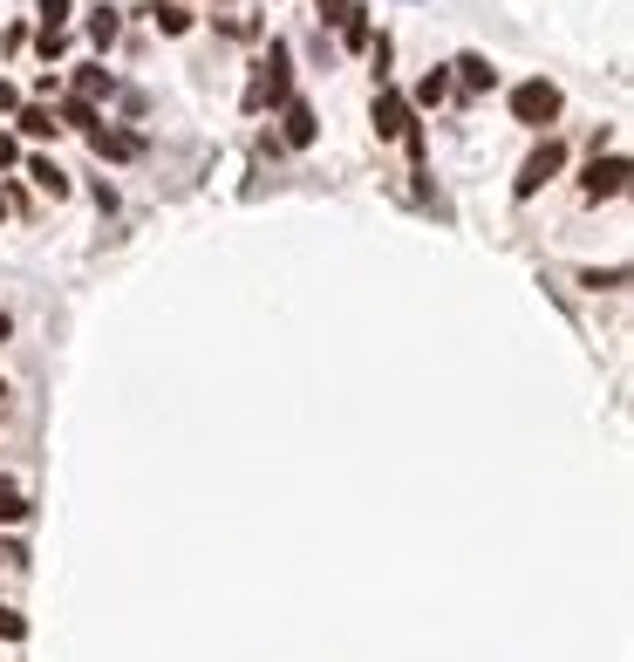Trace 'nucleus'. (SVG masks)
<instances>
[{"label": "nucleus", "instance_id": "f257e3e1", "mask_svg": "<svg viewBox=\"0 0 634 662\" xmlns=\"http://www.w3.org/2000/svg\"><path fill=\"white\" fill-rule=\"evenodd\" d=\"M287 89H294V55H287V41H273V55L260 62V76H253V89H246V110L287 103Z\"/></svg>", "mask_w": 634, "mask_h": 662}, {"label": "nucleus", "instance_id": "f03ea898", "mask_svg": "<svg viewBox=\"0 0 634 662\" xmlns=\"http://www.w3.org/2000/svg\"><path fill=\"white\" fill-rule=\"evenodd\" d=\"M512 117H519L525 130H546V123L560 117V89H553V82H546V76L519 82V89H512Z\"/></svg>", "mask_w": 634, "mask_h": 662}, {"label": "nucleus", "instance_id": "7ed1b4c3", "mask_svg": "<svg viewBox=\"0 0 634 662\" xmlns=\"http://www.w3.org/2000/svg\"><path fill=\"white\" fill-rule=\"evenodd\" d=\"M369 117H375V130H382V137H403L410 151H423V137L410 130V103H403V96H396L389 82L375 89V110H369Z\"/></svg>", "mask_w": 634, "mask_h": 662}, {"label": "nucleus", "instance_id": "20e7f679", "mask_svg": "<svg viewBox=\"0 0 634 662\" xmlns=\"http://www.w3.org/2000/svg\"><path fill=\"white\" fill-rule=\"evenodd\" d=\"M580 192L587 198H621L628 192V157H594L587 178H580Z\"/></svg>", "mask_w": 634, "mask_h": 662}, {"label": "nucleus", "instance_id": "39448f33", "mask_svg": "<svg viewBox=\"0 0 634 662\" xmlns=\"http://www.w3.org/2000/svg\"><path fill=\"white\" fill-rule=\"evenodd\" d=\"M560 164H566V151H560V144H553V137H546L539 151L525 157V171H519V185H512V192H519V198H532V192H539V185H546V178H560Z\"/></svg>", "mask_w": 634, "mask_h": 662}, {"label": "nucleus", "instance_id": "423d86ee", "mask_svg": "<svg viewBox=\"0 0 634 662\" xmlns=\"http://www.w3.org/2000/svg\"><path fill=\"white\" fill-rule=\"evenodd\" d=\"M280 137H287L294 151H307V144H314V110H307V103H287V110H280Z\"/></svg>", "mask_w": 634, "mask_h": 662}, {"label": "nucleus", "instance_id": "0eeeda50", "mask_svg": "<svg viewBox=\"0 0 634 662\" xmlns=\"http://www.w3.org/2000/svg\"><path fill=\"white\" fill-rule=\"evenodd\" d=\"M28 178H35V185H41L48 198H62V192H69V171H62L55 157H28Z\"/></svg>", "mask_w": 634, "mask_h": 662}, {"label": "nucleus", "instance_id": "6e6552de", "mask_svg": "<svg viewBox=\"0 0 634 662\" xmlns=\"http://www.w3.org/2000/svg\"><path fill=\"white\" fill-rule=\"evenodd\" d=\"M89 144H96V157H137V137H123V130H89Z\"/></svg>", "mask_w": 634, "mask_h": 662}, {"label": "nucleus", "instance_id": "1a4fd4ad", "mask_svg": "<svg viewBox=\"0 0 634 662\" xmlns=\"http://www.w3.org/2000/svg\"><path fill=\"white\" fill-rule=\"evenodd\" d=\"M150 21H157L164 35H185V28H191V7H178V0H157V7H150Z\"/></svg>", "mask_w": 634, "mask_h": 662}, {"label": "nucleus", "instance_id": "9d476101", "mask_svg": "<svg viewBox=\"0 0 634 662\" xmlns=\"http://www.w3.org/2000/svg\"><path fill=\"white\" fill-rule=\"evenodd\" d=\"M444 96H450V69H430V76L416 82V103H423V110H437Z\"/></svg>", "mask_w": 634, "mask_h": 662}, {"label": "nucleus", "instance_id": "9b49d317", "mask_svg": "<svg viewBox=\"0 0 634 662\" xmlns=\"http://www.w3.org/2000/svg\"><path fill=\"white\" fill-rule=\"evenodd\" d=\"M457 76H464V89H491V82H498V69H491L485 55H464V62H457Z\"/></svg>", "mask_w": 634, "mask_h": 662}, {"label": "nucleus", "instance_id": "f8f14e48", "mask_svg": "<svg viewBox=\"0 0 634 662\" xmlns=\"http://www.w3.org/2000/svg\"><path fill=\"white\" fill-rule=\"evenodd\" d=\"M21 130H28V137H55V110L28 103V110H21Z\"/></svg>", "mask_w": 634, "mask_h": 662}, {"label": "nucleus", "instance_id": "ddd939ff", "mask_svg": "<svg viewBox=\"0 0 634 662\" xmlns=\"http://www.w3.org/2000/svg\"><path fill=\"white\" fill-rule=\"evenodd\" d=\"M341 35H348V48H369V7H348Z\"/></svg>", "mask_w": 634, "mask_h": 662}, {"label": "nucleus", "instance_id": "4468645a", "mask_svg": "<svg viewBox=\"0 0 634 662\" xmlns=\"http://www.w3.org/2000/svg\"><path fill=\"white\" fill-rule=\"evenodd\" d=\"M21 519H28V499L14 485H0V526H21Z\"/></svg>", "mask_w": 634, "mask_h": 662}, {"label": "nucleus", "instance_id": "2eb2a0df", "mask_svg": "<svg viewBox=\"0 0 634 662\" xmlns=\"http://www.w3.org/2000/svg\"><path fill=\"white\" fill-rule=\"evenodd\" d=\"M75 89H82V103L110 96V69H82V76H75Z\"/></svg>", "mask_w": 634, "mask_h": 662}, {"label": "nucleus", "instance_id": "dca6fc26", "mask_svg": "<svg viewBox=\"0 0 634 662\" xmlns=\"http://www.w3.org/2000/svg\"><path fill=\"white\" fill-rule=\"evenodd\" d=\"M62 117H69L75 130H96V103H82V96H69V103H62Z\"/></svg>", "mask_w": 634, "mask_h": 662}, {"label": "nucleus", "instance_id": "f3484780", "mask_svg": "<svg viewBox=\"0 0 634 662\" xmlns=\"http://www.w3.org/2000/svg\"><path fill=\"white\" fill-rule=\"evenodd\" d=\"M21 635H28V622H21V615L0 601V642H21Z\"/></svg>", "mask_w": 634, "mask_h": 662}, {"label": "nucleus", "instance_id": "a211bd4d", "mask_svg": "<svg viewBox=\"0 0 634 662\" xmlns=\"http://www.w3.org/2000/svg\"><path fill=\"white\" fill-rule=\"evenodd\" d=\"M41 21H48V28H62V21H69V0H48V7H41Z\"/></svg>", "mask_w": 634, "mask_h": 662}, {"label": "nucleus", "instance_id": "6ab92c4d", "mask_svg": "<svg viewBox=\"0 0 634 662\" xmlns=\"http://www.w3.org/2000/svg\"><path fill=\"white\" fill-rule=\"evenodd\" d=\"M321 14H328V21H348V0H321Z\"/></svg>", "mask_w": 634, "mask_h": 662}, {"label": "nucleus", "instance_id": "aec40b11", "mask_svg": "<svg viewBox=\"0 0 634 662\" xmlns=\"http://www.w3.org/2000/svg\"><path fill=\"white\" fill-rule=\"evenodd\" d=\"M14 157H21V151H14V137H0V164H14Z\"/></svg>", "mask_w": 634, "mask_h": 662}, {"label": "nucleus", "instance_id": "412c9836", "mask_svg": "<svg viewBox=\"0 0 634 662\" xmlns=\"http://www.w3.org/2000/svg\"><path fill=\"white\" fill-rule=\"evenodd\" d=\"M0 219H7V198H0Z\"/></svg>", "mask_w": 634, "mask_h": 662}]
</instances>
